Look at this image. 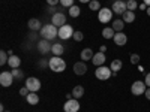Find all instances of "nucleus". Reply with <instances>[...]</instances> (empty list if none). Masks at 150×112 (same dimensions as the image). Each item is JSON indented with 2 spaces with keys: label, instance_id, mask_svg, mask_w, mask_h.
<instances>
[{
  "label": "nucleus",
  "instance_id": "1",
  "mask_svg": "<svg viewBox=\"0 0 150 112\" xmlns=\"http://www.w3.org/2000/svg\"><path fill=\"white\" fill-rule=\"evenodd\" d=\"M39 32H41L42 39H47V41H53L59 36V29L54 24H45V26H42V29Z\"/></svg>",
  "mask_w": 150,
  "mask_h": 112
},
{
  "label": "nucleus",
  "instance_id": "2",
  "mask_svg": "<svg viewBox=\"0 0 150 112\" xmlns=\"http://www.w3.org/2000/svg\"><path fill=\"white\" fill-rule=\"evenodd\" d=\"M50 69H51L53 72H57V73L63 72V70L66 69L65 60H63V58H60V57H57V55L51 57V58H50Z\"/></svg>",
  "mask_w": 150,
  "mask_h": 112
},
{
  "label": "nucleus",
  "instance_id": "3",
  "mask_svg": "<svg viewBox=\"0 0 150 112\" xmlns=\"http://www.w3.org/2000/svg\"><path fill=\"white\" fill-rule=\"evenodd\" d=\"M111 75H112V70L107 66H99L96 70H95V76L98 79H101V81H107L111 78Z\"/></svg>",
  "mask_w": 150,
  "mask_h": 112
},
{
  "label": "nucleus",
  "instance_id": "4",
  "mask_svg": "<svg viewBox=\"0 0 150 112\" xmlns=\"http://www.w3.org/2000/svg\"><path fill=\"white\" fill-rule=\"evenodd\" d=\"M112 9H108V8H102L101 10L98 12V20L101 21L102 24H107L110 21H112Z\"/></svg>",
  "mask_w": 150,
  "mask_h": 112
},
{
  "label": "nucleus",
  "instance_id": "5",
  "mask_svg": "<svg viewBox=\"0 0 150 112\" xmlns=\"http://www.w3.org/2000/svg\"><path fill=\"white\" fill-rule=\"evenodd\" d=\"M146 90H147V85H146L144 81H135L131 85V93L134 96H141V94L146 93Z\"/></svg>",
  "mask_w": 150,
  "mask_h": 112
},
{
  "label": "nucleus",
  "instance_id": "6",
  "mask_svg": "<svg viewBox=\"0 0 150 112\" xmlns=\"http://www.w3.org/2000/svg\"><path fill=\"white\" fill-rule=\"evenodd\" d=\"M112 12L117 15H123L125 12L128 10V6H126V2H123V0H114L112 2V6H111Z\"/></svg>",
  "mask_w": 150,
  "mask_h": 112
},
{
  "label": "nucleus",
  "instance_id": "7",
  "mask_svg": "<svg viewBox=\"0 0 150 112\" xmlns=\"http://www.w3.org/2000/svg\"><path fill=\"white\" fill-rule=\"evenodd\" d=\"M72 36H74V29H72V26H69V24H65V26H62L59 29V37L62 41H66Z\"/></svg>",
  "mask_w": 150,
  "mask_h": 112
},
{
  "label": "nucleus",
  "instance_id": "8",
  "mask_svg": "<svg viewBox=\"0 0 150 112\" xmlns=\"http://www.w3.org/2000/svg\"><path fill=\"white\" fill-rule=\"evenodd\" d=\"M51 24H54L57 29H60L62 26L66 24V15L63 14V12H56V14L51 17Z\"/></svg>",
  "mask_w": 150,
  "mask_h": 112
},
{
  "label": "nucleus",
  "instance_id": "9",
  "mask_svg": "<svg viewBox=\"0 0 150 112\" xmlns=\"http://www.w3.org/2000/svg\"><path fill=\"white\" fill-rule=\"evenodd\" d=\"M14 75H12V72H2L0 73V84H2V87H11L12 82H14Z\"/></svg>",
  "mask_w": 150,
  "mask_h": 112
},
{
  "label": "nucleus",
  "instance_id": "10",
  "mask_svg": "<svg viewBox=\"0 0 150 112\" xmlns=\"http://www.w3.org/2000/svg\"><path fill=\"white\" fill-rule=\"evenodd\" d=\"M26 87L30 90V93H36L41 90V81L38 78H27L26 79Z\"/></svg>",
  "mask_w": 150,
  "mask_h": 112
},
{
  "label": "nucleus",
  "instance_id": "11",
  "mask_svg": "<svg viewBox=\"0 0 150 112\" xmlns=\"http://www.w3.org/2000/svg\"><path fill=\"white\" fill-rule=\"evenodd\" d=\"M63 111L65 112H78L80 111V103L78 99H71L63 105Z\"/></svg>",
  "mask_w": 150,
  "mask_h": 112
},
{
  "label": "nucleus",
  "instance_id": "12",
  "mask_svg": "<svg viewBox=\"0 0 150 112\" xmlns=\"http://www.w3.org/2000/svg\"><path fill=\"white\" fill-rule=\"evenodd\" d=\"M51 46H53V43H50V41L41 39L39 42H38V51H39L41 54H48L50 51H51Z\"/></svg>",
  "mask_w": 150,
  "mask_h": 112
},
{
  "label": "nucleus",
  "instance_id": "13",
  "mask_svg": "<svg viewBox=\"0 0 150 112\" xmlns=\"http://www.w3.org/2000/svg\"><path fill=\"white\" fill-rule=\"evenodd\" d=\"M112 41H114V43L117 46H125V45H126V42H128V36L125 34V33H122V32H117L114 34V37H112Z\"/></svg>",
  "mask_w": 150,
  "mask_h": 112
},
{
  "label": "nucleus",
  "instance_id": "14",
  "mask_svg": "<svg viewBox=\"0 0 150 112\" xmlns=\"http://www.w3.org/2000/svg\"><path fill=\"white\" fill-rule=\"evenodd\" d=\"M105 60H107V57H105L104 52H96V54L93 55V58H92V63H93L96 67H99V66H104Z\"/></svg>",
  "mask_w": 150,
  "mask_h": 112
},
{
  "label": "nucleus",
  "instance_id": "15",
  "mask_svg": "<svg viewBox=\"0 0 150 112\" xmlns=\"http://www.w3.org/2000/svg\"><path fill=\"white\" fill-rule=\"evenodd\" d=\"M27 26H29V29H30L32 32H38V30L42 29V22L38 20V18H32V20H29Z\"/></svg>",
  "mask_w": 150,
  "mask_h": 112
},
{
  "label": "nucleus",
  "instance_id": "16",
  "mask_svg": "<svg viewBox=\"0 0 150 112\" xmlns=\"http://www.w3.org/2000/svg\"><path fill=\"white\" fill-rule=\"evenodd\" d=\"M8 64L11 69H18L21 66V58L18 55H11L9 60H8Z\"/></svg>",
  "mask_w": 150,
  "mask_h": 112
},
{
  "label": "nucleus",
  "instance_id": "17",
  "mask_svg": "<svg viewBox=\"0 0 150 112\" xmlns=\"http://www.w3.org/2000/svg\"><path fill=\"white\" fill-rule=\"evenodd\" d=\"M74 72L75 75H84L87 72V66L84 61H78V63H75L74 64Z\"/></svg>",
  "mask_w": 150,
  "mask_h": 112
},
{
  "label": "nucleus",
  "instance_id": "18",
  "mask_svg": "<svg viewBox=\"0 0 150 112\" xmlns=\"http://www.w3.org/2000/svg\"><path fill=\"white\" fill-rule=\"evenodd\" d=\"M51 52H53L54 55L60 57L62 54L65 52V46H63V43H60V42H56V43H53V46H51Z\"/></svg>",
  "mask_w": 150,
  "mask_h": 112
},
{
  "label": "nucleus",
  "instance_id": "19",
  "mask_svg": "<svg viewBox=\"0 0 150 112\" xmlns=\"http://www.w3.org/2000/svg\"><path fill=\"white\" fill-rule=\"evenodd\" d=\"M135 18H137V17H135V12H134V10H126V12L122 15V20L125 21V24H126V22H128V24L134 22Z\"/></svg>",
  "mask_w": 150,
  "mask_h": 112
},
{
  "label": "nucleus",
  "instance_id": "20",
  "mask_svg": "<svg viewBox=\"0 0 150 112\" xmlns=\"http://www.w3.org/2000/svg\"><path fill=\"white\" fill-rule=\"evenodd\" d=\"M93 55H95V54H93V51H92L90 48H84L83 51H81V60H83V61H89V60H92Z\"/></svg>",
  "mask_w": 150,
  "mask_h": 112
},
{
  "label": "nucleus",
  "instance_id": "21",
  "mask_svg": "<svg viewBox=\"0 0 150 112\" xmlns=\"http://www.w3.org/2000/svg\"><path fill=\"white\" fill-rule=\"evenodd\" d=\"M122 66H123L122 60L116 58V60H112V61H111V64H110V69L112 70V73H117V72H119V70L122 69Z\"/></svg>",
  "mask_w": 150,
  "mask_h": 112
},
{
  "label": "nucleus",
  "instance_id": "22",
  "mask_svg": "<svg viewBox=\"0 0 150 112\" xmlns=\"http://www.w3.org/2000/svg\"><path fill=\"white\" fill-rule=\"evenodd\" d=\"M72 96L74 99H80L84 96V87L83 85H77V87H74V90H72Z\"/></svg>",
  "mask_w": 150,
  "mask_h": 112
},
{
  "label": "nucleus",
  "instance_id": "23",
  "mask_svg": "<svg viewBox=\"0 0 150 112\" xmlns=\"http://www.w3.org/2000/svg\"><path fill=\"white\" fill-rule=\"evenodd\" d=\"M26 100H27V103L29 105H38L39 103V96H38L36 93H29V96L26 97Z\"/></svg>",
  "mask_w": 150,
  "mask_h": 112
},
{
  "label": "nucleus",
  "instance_id": "24",
  "mask_svg": "<svg viewBox=\"0 0 150 112\" xmlns=\"http://www.w3.org/2000/svg\"><path fill=\"white\" fill-rule=\"evenodd\" d=\"M111 22H112V26H111V27L114 29V32H116V33H117V32H122V30H123V27H125V21H123V20H119V18H117V20L111 21Z\"/></svg>",
  "mask_w": 150,
  "mask_h": 112
},
{
  "label": "nucleus",
  "instance_id": "25",
  "mask_svg": "<svg viewBox=\"0 0 150 112\" xmlns=\"http://www.w3.org/2000/svg\"><path fill=\"white\" fill-rule=\"evenodd\" d=\"M114 34H116V32H114V29H112V27H105L102 30V36L105 37V39H112Z\"/></svg>",
  "mask_w": 150,
  "mask_h": 112
},
{
  "label": "nucleus",
  "instance_id": "26",
  "mask_svg": "<svg viewBox=\"0 0 150 112\" xmlns=\"http://www.w3.org/2000/svg\"><path fill=\"white\" fill-rule=\"evenodd\" d=\"M80 12H81V9L78 8V6H71L69 8V17H72V18H77L78 15H80Z\"/></svg>",
  "mask_w": 150,
  "mask_h": 112
},
{
  "label": "nucleus",
  "instance_id": "27",
  "mask_svg": "<svg viewBox=\"0 0 150 112\" xmlns=\"http://www.w3.org/2000/svg\"><path fill=\"white\" fill-rule=\"evenodd\" d=\"M8 60H9V54L6 51H0V66L8 64Z\"/></svg>",
  "mask_w": 150,
  "mask_h": 112
},
{
  "label": "nucleus",
  "instance_id": "28",
  "mask_svg": "<svg viewBox=\"0 0 150 112\" xmlns=\"http://www.w3.org/2000/svg\"><path fill=\"white\" fill-rule=\"evenodd\" d=\"M89 9H92L93 12H95V10H98V12H99L102 8H101V3H99L98 0H92V2L89 3Z\"/></svg>",
  "mask_w": 150,
  "mask_h": 112
},
{
  "label": "nucleus",
  "instance_id": "29",
  "mask_svg": "<svg viewBox=\"0 0 150 112\" xmlns=\"http://www.w3.org/2000/svg\"><path fill=\"white\" fill-rule=\"evenodd\" d=\"M126 6H128V10H135V9H138V3H137V0H128V2H126Z\"/></svg>",
  "mask_w": 150,
  "mask_h": 112
},
{
  "label": "nucleus",
  "instance_id": "30",
  "mask_svg": "<svg viewBox=\"0 0 150 112\" xmlns=\"http://www.w3.org/2000/svg\"><path fill=\"white\" fill-rule=\"evenodd\" d=\"M11 72H12V75H14V78H15V79H21V78L24 76V72L20 70V69H12Z\"/></svg>",
  "mask_w": 150,
  "mask_h": 112
},
{
  "label": "nucleus",
  "instance_id": "31",
  "mask_svg": "<svg viewBox=\"0 0 150 112\" xmlns=\"http://www.w3.org/2000/svg\"><path fill=\"white\" fill-rule=\"evenodd\" d=\"M131 63L132 64H140V55L137 54V52L131 54Z\"/></svg>",
  "mask_w": 150,
  "mask_h": 112
},
{
  "label": "nucleus",
  "instance_id": "32",
  "mask_svg": "<svg viewBox=\"0 0 150 112\" xmlns=\"http://www.w3.org/2000/svg\"><path fill=\"white\" fill-rule=\"evenodd\" d=\"M72 37H74L77 42H81V41L84 39V34H83L81 32H74V36H72Z\"/></svg>",
  "mask_w": 150,
  "mask_h": 112
},
{
  "label": "nucleus",
  "instance_id": "33",
  "mask_svg": "<svg viewBox=\"0 0 150 112\" xmlns=\"http://www.w3.org/2000/svg\"><path fill=\"white\" fill-rule=\"evenodd\" d=\"M38 66H39L41 69H44V67H50V61H47L45 58H41L39 61H38Z\"/></svg>",
  "mask_w": 150,
  "mask_h": 112
},
{
  "label": "nucleus",
  "instance_id": "34",
  "mask_svg": "<svg viewBox=\"0 0 150 112\" xmlns=\"http://www.w3.org/2000/svg\"><path fill=\"white\" fill-rule=\"evenodd\" d=\"M60 5L63 8H71L74 6V0H60Z\"/></svg>",
  "mask_w": 150,
  "mask_h": 112
},
{
  "label": "nucleus",
  "instance_id": "35",
  "mask_svg": "<svg viewBox=\"0 0 150 112\" xmlns=\"http://www.w3.org/2000/svg\"><path fill=\"white\" fill-rule=\"evenodd\" d=\"M29 93H30V90L27 88V87H23V88H20V94H21L23 97H27Z\"/></svg>",
  "mask_w": 150,
  "mask_h": 112
},
{
  "label": "nucleus",
  "instance_id": "36",
  "mask_svg": "<svg viewBox=\"0 0 150 112\" xmlns=\"http://www.w3.org/2000/svg\"><path fill=\"white\" fill-rule=\"evenodd\" d=\"M48 6H56L57 3H60V0H47Z\"/></svg>",
  "mask_w": 150,
  "mask_h": 112
},
{
  "label": "nucleus",
  "instance_id": "37",
  "mask_svg": "<svg viewBox=\"0 0 150 112\" xmlns=\"http://www.w3.org/2000/svg\"><path fill=\"white\" fill-rule=\"evenodd\" d=\"M47 10L50 12V14H53V15H54V14H56V12H57V9H56V6H48V8H47Z\"/></svg>",
  "mask_w": 150,
  "mask_h": 112
},
{
  "label": "nucleus",
  "instance_id": "38",
  "mask_svg": "<svg viewBox=\"0 0 150 112\" xmlns=\"http://www.w3.org/2000/svg\"><path fill=\"white\" fill-rule=\"evenodd\" d=\"M144 82L147 87H150V73H146V78H144Z\"/></svg>",
  "mask_w": 150,
  "mask_h": 112
},
{
  "label": "nucleus",
  "instance_id": "39",
  "mask_svg": "<svg viewBox=\"0 0 150 112\" xmlns=\"http://www.w3.org/2000/svg\"><path fill=\"white\" fill-rule=\"evenodd\" d=\"M144 96H146V99H147V100H150V87H147V90H146Z\"/></svg>",
  "mask_w": 150,
  "mask_h": 112
},
{
  "label": "nucleus",
  "instance_id": "40",
  "mask_svg": "<svg viewBox=\"0 0 150 112\" xmlns=\"http://www.w3.org/2000/svg\"><path fill=\"white\" fill-rule=\"evenodd\" d=\"M147 8H149V6H147L146 3H141V5L138 6V9H141V10H147Z\"/></svg>",
  "mask_w": 150,
  "mask_h": 112
},
{
  "label": "nucleus",
  "instance_id": "41",
  "mask_svg": "<svg viewBox=\"0 0 150 112\" xmlns=\"http://www.w3.org/2000/svg\"><path fill=\"white\" fill-rule=\"evenodd\" d=\"M99 52H104V54H105V52H107V46H105V45H101V48H99Z\"/></svg>",
  "mask_w": 150,
  "mask_h": 112
},
{
  "label": "nucleus",
  "instance_id": "42",
  "mask_svg": "<svg viewBox=\"0 0 150 112\" xmlns=\"http://www.w3.org/2000/svg\"><path fill=\"white\" fill-rule=\"evenodd\" d=\"M80 2H81V3H90L92 0H80Z\"/></svg>",
  "mask_w": 150,
  "mask_h": 112
},
{
  "label": "nucleus",
  "instance_id": "43",
  "mask_svg": "<svg viewBox=\"0 0 150 112\" xmlns=\"http://www.w3.org/2000/svg\"><path fill=\"white\" fill-rule=\"evenodd\" d=\"M143 3H146L147 6H150V0H143Z\"/></svg>",
  "mask_w": 150,
  "mask_h": 112
},
{
  "label": "nucleus",
  "instance_id": "44",
  "mask_svg": "<svg viewBox=\"0 0 150 112\" xmlns=\"http://www.w3.org/2000/svg\"><path fill=\"white\" fill-rule=\"evenodd\" d=\"M138 70H140V72H144V67H143V66L140 64V66H138Z\"/></svg>",
  "mask_w": 150,
  "mask_h": 112
},
{
  "label": "nucleus",
  "instance_id": "45",
  "mask_svg": "<svg viewBox=\"0 0 150 112\" xmlns=\"http://www.w3.org/2000/svg\"><path fill=\"white\" fill-rule=\"evenodd\" d=\"M0 112H5V106L3 105H0Z\"/></svg>",
  "mask_w": 150,
  "mask_h": 112
},
{
  "label": "nucleus",
  "instance_id": "46",
  "mask_svg": "<svg viewBox=\"0 0 150 112\" xmlns=\"http://www.w3.org/2000/svg\"><path fill=\"white\" fill-rule=\"evenodd\" d=\"M146 12H147V15H149V17H150V6H149V8H147V10H146Z\"/></svg>",
  "mask_w": 150,
  "mask_h": 112
},
{
  "label": "nucleus",
  "instance_id": "47",
  "mask_svg": "<svg viewBox=\"0 0 150 112\" xmlns=\"http://www.w3.org/2000/svg\"><path fill=\"white\" fill-rule=\"evenodd\" d=\"M5 112H11V111H5Z\"/></svg>",
  "mask_w": 150,
  "mask_h": 112
}]
</instances>
